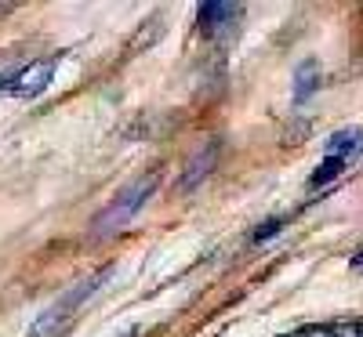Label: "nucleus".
<instances>
[{
    "instance_id": "0eeeda50",
    "label": "nucleus",
    "mask_w": 363,
    "mask_h": 337,
    "mask_svg": "<svg viewBox=\"0 0 363 337\" xmlns=\"http://www.w3.org/2000/svg\"><path fill=\"white\" fill-rule=\"evenodd\" d=\"M359 138H363V131L359 127H342V131H335L327 138V156H335V160H349V152H356L359 149Z\"/></svg>"
},
{
    "instance_id": "6e6552de",
    "label": "nucleus",
    "mask_w": 363,
    "mask_h": 337,
    "mask_svg": "<svg viewBox=\"0 0 363 337\" xmlns=\"http://www.w3.org/2000/svg\"><path fill=\"white\" fill-rule=\"evenodd\" d=\"M349 167V160H335V156H327L316 171H313V178H309V189H320V185H327V181H335L342 171Z\"/></svg>"
},
{
    "instance_id": "ddd939ff",
    "label": "nucleus",
    "mask_w": 363,
    "mask_h": 337,
    "mask_svg": "<svg viewBox=\"0 0 363 337\" xmlns=\"http://www.w3.org/2000/svg\"><path fill=\"white\" fill-rule=\"evenodd\" d=\"M124 337H138V330H135V326H131V330H128V333H124Z\"/></svg>"
},
{
    "instance_id": "4468645a",
    "label": "nucleus",
    "mask_w": 363,
    "mask_h": 337,
    "mask_svg": "<svg viewBox=\"0 0 363 337\" xmlns=\"http://www.w3.org/2000/svg\"><path fill=\"white\" fill-rule=\"evenodd\" d=\"M359 337H363V319H359Z\"/></svg>"
},
{
    "instance_id": "39448f33",
    "label": "nucleus",
    "mask_w": 363,
    "mask_h": 337,
    "mask_svg": "<svg viewBox=\"0 0 363 337\" xmlns=\"http://www.w3.org/2000/svg\"><path fill=\"white\" fill-rule=\"evenodd\" d=\"M218 149H222L218 142H211L207 149H200L196 156L186 164V174L178 178V189H182V193H189V189L196 185V181H203L211 171H215V164H218Z\"/></svg>"
},
{
    "instance_id": "9d476101",
    "label": "nucleus",
    "mask_w": 363,
    "mask_h": 337,
    "mask_svg": "<svg viewBox=\"0 0 363 337\" xmlns=\"http://www.w3.org/2000/svg\"><path fill=\"white\" fill-rule=\"evenodd\" d=\"M15 76H18V69H15V58H11V55H0V87H8Z\"/></svg>"
},
{
    "instance_id": "1a4fd4ad",
    "label": "nucleus",
    "mask_w": 363,
    "mask_h": 337,
    "mask_svg": "<svg viewBox=\"0 0 363 337\" xmlns=\"http://www.w3.org/2000/svg\"><path fill=\"white\" fill-rule=\"evenodd\" d=\"M287 225V218H269V222H262L258 229H255V243H262V239H272L280 229Z\"/></svg>"
},
{
    "instance_id": "f03ea898",
    "label": "nucleus",
    "mask_w": 363,
    "mask_h": 337,
    "mask_svg": "<svg viewBox=\"0 0 363 337\" xmlns=\"http://www.w3.org/2000/svg\"><path fill=\"white\" fill-rule=\"evenodd\" d=\"M157 185H160V171H149V174H138L135 181H128V185L109 200V207L95 218V225H91L95 236L102 239V236H113L116 229H124L135 214L145 207V200L157 193Z\"/></svg>"
},
{
    "instance_id": "9b49d317",
    "label": "nucleus",
    "mask_w": 363,
    "mask_h": 337,
    "mask_svg": "<svg viewBox=\"0 0 363 337\" xmlns=\"http://www.w3.org/2000/svg\"><path fill=\"white\" fill-rule=\"evenodd\" d=\"M335 337H359V323H335Z\"/></svg>"
},
{
    "instance_id": "f8f14e48",
    "label": "nucleus",
    "mask_w": 363,
    "mask_h": 337,
    "mask_svg": "<svg viewBox=\"0 0 363 337\" xmlns=\"http://www.w3.org/2000/svg\"><path fill=\"white\" fill-rule=\"evenodd\" d=\"M352 268H356V272H363V251H359V254L352 258Z\"/></svg>"
},
{
    "instance_id": "20e7f679",
    "label": "nucleus",
    "mask_w": 363,
    "mask_h": 337,
    "mask_svg": "<svg viewBox=\"0 0 363 337\" xmlns=\"http://www.w3.org/2000/svg\"><path fill=\"white\" fill-rule=\"evenodd\" d=\"M236 18H240V8L236 4H218V0H211V4H200L196 8V22H200V33L203 37L225 33Z\"/></svg>"
},
{
    "instance_id": "f257e3e1",
    "label": "nucleus",
    "mask_w": 363,
    "mask_h": 337,
    "mask_svg": "<svg viewBox=\"0 0 363 337\" xmlns=\"http://www.w3.org/2000/svg\"><path fill=\"white\" fill-rule=\"evenodd\" d=\"M109 275H113V268H102V272L91 275V280H80L77 287H69L62 297L51 301L48 309H44L33 323H29L26 337H58V333H62V330L73 323V316H77L80 304H84V301H91V297H95V294L102 290V283L109 280Z\"/></svg>"
},
{
    "instance_id": "423d86ee",
    "label": "nucleus",
    "mask_w": 363,
    "mask_h": 337,
    "mask_svg": "<svg viewBox=\"0 0 363 337\" xmlns=\"http://www.w3.org/2000/svg\"><path fill=\"white\" fill-rule=\"evenodd\" d=\"M320 76H323V69H320V62L316 58H306V62H298V69H294V87H291V98L301 105V102H309L316 91H320Z\"/></svg>"
},
{
    "instance_id": "7ed1b4c3",
    "label": "nucleus",
    "mask_w": 363,
    "mask_h": 337,
    "mask_svg": "<svg viewBox=\"0 0 363 337\" xmlns=\"http://www.w3.org/2000/svg\"><path fill=\"white\" fill-rule=\"evenodd\" d=\"M55 69H58V55L37 58V62L22 66L18 76L8 84V95H15V98H37V95H44L48 84H51V76H55Z\"/></svg>"
}]
</instances>
